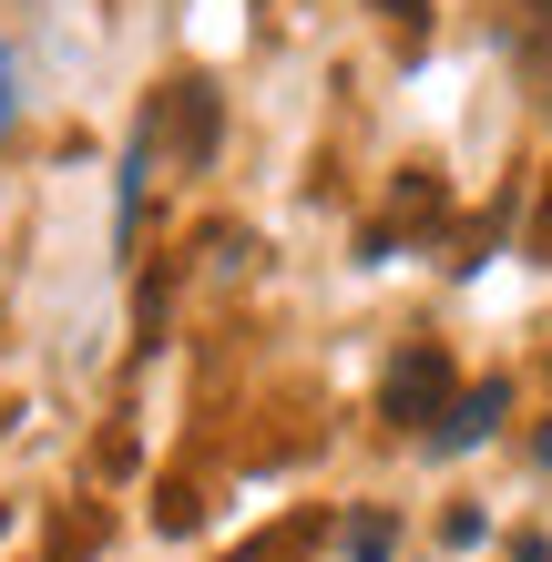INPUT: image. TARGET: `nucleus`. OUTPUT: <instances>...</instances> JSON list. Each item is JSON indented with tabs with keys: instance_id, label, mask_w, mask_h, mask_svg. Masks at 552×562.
Masks as SVG:
<instances>
[{
	"instance_id": "1",
	"label": "nucleus",
	"mask_w": 552,
	"mask_h": 562,
	"mask_svg": "<svg viewBox=\"0 0 552 562\" xmlns=\"http://www.w3.org/2000/svg\"><path fill=\"white\" fill-rule=\"evenodd\" d=\"M379 400H388V419H419V429H430V419H440L450 400H461V389H450L440 348H409L399 369H388V389H379Z\"/></svg>"
},
{
	"instance_id": "2",
	"label": "nucleus",
	"mask_w": 552,
	"mask_h": 562,
	"mask_svg": "<svg viewBox=\"0 0 552 562\" xmlns=\"http://www.w3.org/2000/svg\"><path fill=\"white\" fill-rule=\"evenodd\" d=\"M502 409H511V389H502V379H481V389H461V400H450V409L430 419V450L450 460V450H471V440H492V429H502Z\"/></svg>"
},
{
	"instance_id": "3",
	"label": "nucleus",
	"mask_w": 552,
	"mask_h": 562,
	"mask_svg": "<svg viewBox=\"0 0 552 562\" xmlns=\"http://www.w3.org/2000/svg\"><path fill=\"white\" fill-rule=\"evenodd\" d=\"M144 175H154V123L134 134V154H123V184H113V215H123V225L144 215Z\"/></svg>"
},
{
	"instance_id": "4",
	"label": "nucleus",
	"mask_w": 552,
	"mask_h": 562,
	"mask_svg": "<svg viewBox=\"0 0 552 562\" xmlns=\"http://www.w3.org/2000/svg\"><path fill=\"white\" fill-rule=\"evenodd\" d=\"M174 123H184V154H205V144H215V92L184 82V92H174Z\"/></svg>"
},
{
	"instance_id": "5",
	"label": "nucleus",
	"mask_w": 552,
	"mask_h": 562,
	"mask_svg": "<svg viewBox=\"0 0 552 562\" xmlns=\"http://www.w3.org/2000/svg\"><path fill=\"white\" fill-rule=\"evenodd\" d=\"M348 552H359V562H388V521H348Z\"/></svg>"
},
{
	"instance_id": "6",
	"label": "nucleus",
	"mask_w": 552,
	"mask_h": 562,
	"mask_svg": "<svg viewBox=\"0 0 552 562\" xmlns=\"http://www.w3.org/2000/svg\"><path fill=\"white\" fill-rule=\"evenodd\" d=\"M379 11H388V21H399V31H419V0H379Z\"/></svg>"
},
{
	"instance_id": "7",
	"label": "nucleus",
	"mask_w": 552,
	"mask_h": 562,
	"mask_svg": "<svg viewBox=\"0 0 552 562\" xmlns=\"http://www.w3.org/2000/svg\"><path fill=\"white\" fill-rule=\"evenodd\" d=\"M542 236H552V205H542Z\"/></svg>"
}]
</instances>
